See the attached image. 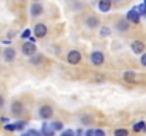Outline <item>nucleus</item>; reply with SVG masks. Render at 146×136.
Returning a JSON list of instances; mask_svg holds the SVG:
<instances>
[{"instance_id":"nucleus-4","label":"nucleus","mask_w":146,"mask_h":136,"mask_svg":"<svg viewBox=\"0 0 146 136\" xmlns=\"http://www.w3.org/2000/svg\"><path fill=\"white\" fill-rule=\"evenodd\" d=\"M36 51H37V48H36V45H34L33 41L24 43V44L21 45V52H23L24 55H34Z\"/></svg>"},{"instance_id":"nucleus-8","label":"nucleus","mask_w":146,"mask_h":136,"mask_svg":"<svg viewBox=\"0 0 146 136\" xmlns=\"http://www.w3.org/2000/svg\"><path fill=\"white\" fill-rule=\"evenodd\" d=\"M43 6L40 4V1H34L33 4H31V7H30V14L33 16V17H37V16H40L41 13H43Z\"/></svg>"},{"instance_id":"nucleus-27","label":"nucleus","mask_w":146,"mask_h":136,"mask_svg":"<svg viewBox=\"0 0 146 136\" xmlns=\"http://www.w3.org/2000/svg\"><path fill=\"white\" fill-rule=\"evenodd\" d=\"M62 135L64 136H68V135H74V131H71V129H70V131H64V132H62Z\"/></svg>"},{"instance_id":"nucleus-31","label":"nucleus","mask_w":146,"mask_h":136,"mask_svg":"<svg viewBox=\"0 0 146 136\" xmlns=\"http://www.w3.org/2000/svg\"><path fill=\"white\" fill-rule=\"evenodd\" d=\"M34 1H40V0H34Z\"/></svg>"},{"instance_id":"nucleus-30","label":"nucleus","mask_w":146,"mask_h":136,"mask_svg":"<svg viewBox=\"0 0 146 136\" xmlns=\"http://www.w3.org/2000/svg\"><path fill=\"white\" fill-rule=\"evenodd\" d=\"M3 105H4V98H3V96L0 95V108H1Z\"/></svg>"},{"instance_id":"nucleus-29","label":"nucleus","mask_w":146,"mask_h":136,"mask_svg":"<svg viewBox=\"0 0 146 136\" xmlns=\"http://www.w3.org/2000/svg\"><path fill=\"white\" fill-rule=\"evenodd\" d=\"M95 135H98V136H105V132H104V131H101V129H98V131H95Z\"/></svg>"},{"instance_id":"nucleus-3","label":"nucleus","mask_w":146,"mask_h":136,"mask_svg":"<svg viewBox=\"0 0 146 136\" xmlns=\"http://www.w3.org/2000/svg\"><path fill=\"white\" fill-rule=\"evenodd\" d=\"M38 115H40V118H43V119H50V118H52V115H54V109H52L50 105H43V106L38 109Z\"/></svg>"},{"instance_id":"nucleus-32","label":"nucleus","mask_w":146,"mask_h":136,"mask_svg":"<svg viewBox=\"0 0 146 136\" xmlns=\"http://www.w3.org/2000/svg\"><path fill=\"white\" fill-rule=\"evenodd\" d=\"M115 1H121V0H115Z\"/></svg>"},{"instance_id":"nucleus-14","label":"nucleus","mask_w":146,"mask_h":136,"mask_svg":"<svg viewBox=\"0 0 146 136\" xmlns=\"http://www.w3.org/2000/svg\"><path fill=\"white\" fill-rule=\"evenodd\" d=\"M123 80L128 81V82H135L136 81V74L133 71H126V72H123Z\"/></svg>"},{"instance_id":"nucleus-12","label":"nucleus","mask_w":146,"mask_h":136,"mask_svg":"<svg viewBox=\"0 0 146 136\" xmlns=\"http://www.w3.org/2000/svg\"><path fill=\"white\" fill-rule=\"evenodd\" d=\"M85 24H87L88 29H95V27L99 26V19H98L97 16H90V17L85 20Z\"/></svg>"},{"instance_id":"nucleus-25","label":"nucleus","mask_w":146,"mask_h":136,"mask_svg":"<svg viewBox=\"0 0 146 136\" xmlns=\"http://www.w3.org/2000/svg\"><path fill=\"white\" fill-rule=\"evenodd\" d=\"M26 135H36V136H38V135H40V132H38V131L31 129V131H27V132H26Z\"/></svg>"},{"instance_id":"nucleus-13","label":"nucleus","mask_w":146,"mask_h":136,"mask_svg":"<svg viewBox=\"0 0 146 136\" xmlns=\"http://www.w3.org/2000/svg\"><path fill=\"white\" fill-rule=\"evenodd\" d=\"M129 20L126 19V20H119L118 23H116V29L119 30V31H126L128 29H129V23H128Z\"/></svg>"},{"instance_id":"nucleus-10","label":"nucleus","mask_w":146,"mask_h":136,"mask_svg":"<svg viewBox=\"0 0 146 136\" xmlns=\"http://www.w3.org/2000/svg\"><path fill=\"white\" fill-rule=\"evenodd\" d=\"M145 43L143 41H139V40H135L132 44H131V48H132V51L135 52V54H142L143 51H145Z\"/></svg>"},{"instance_id":"nucleus-11","label":"nucleus","mask_w":146,"mask_h":136,"mask_svg":"<svg viewBox=\"0 0 146 136\" xmlns=\"http://www.w3.org/2000/svg\"><path fill=\"white\" fill-rule=\"evenodd\" d=\"M111 6H112V0H99L98 3V9L102 13H108L111 10Z\"/></svg>"},{"instance_id":"nucleus-28","label":"nucleus","mask_w":146,"mask_h":136,"mask_svg":"<svg viewBox=\"0 0 146 136\" xmlns=\"http://www.w3.org/2000/svg\"><path fill=\"white\" fill-rule=\"evenodd\" d=\"M85 135H87V136L95 135V131H94V129H90V131H87V132H85Z\"/></svg>"},{"instance_id":"nucleus-26","label":"nucleus","mask_w":146,"mask_h":136,"mask_svg":"<svg viewBox=\"0 0 146 136\" xmlns=\"http://www.w3.org/2000/svg\"><path fill=\"white\" fill-rule=\"evenodd\" d=\"M141 64H142L143 67H146V52L142 54V57H141Z\"/></svg>"},{"instance_id":"nucleus-19","label":"nucleus","mask_w":146,"mask_h":136,"mask_svg":"<svg viewBox=\"0 0 146 136\" xmlns=\"http://www.w3.org/2000/svg\"><path fill=\"white\" fill-rule=\"evenodd\" d=\"M4 129L9 132H13V131H17V126H16V123H7V125H4Z\"/></svg>"},{"instance_id":"nucleus-16","label":"nucleus","mask_w":146,"mask_h":136,"mask_svg":"<svg viewBox=\"0 0 146 136\" xmlns=\"http://www.w3.org/2000/svg\"><path fill=\"white\" fill-rule=\"evenodd\" d=\"M133 131H135V132H139V131H146V123L143 122V121L136 122V123L133 125Z\"/></svg>"},{"instance_id":"nucleus-22","label":"nucleus","mask_w":146,"mask_h":136,"mask_svg":"<svg viewBox=\"0 0 146 136\" xmlns=\"http://www.w3.org/2000/svg\"><path fill=\"white\" fill-rule=\"evenodd\" d=\"M27 125V122H24V121H20V122H16V126H17V129H23L24 126Z\"/></svg>"},{"instance_id":"nucleus-20","label":"nucleus","mask_w":146,"mask_h":136,"mask_svg":"<svg viewBox=\"0 0 146 136\" xmlns=\"http://www.w3.org/2000/svg\"><path fill=\"white\" fill-rule=\"evenodd\" d=\"M136 9H138V11L141 13V16H146V4L145 3H143V4H139Z\"/></svg>"},{"instance_id":"nucleus-6","label":"nucleus","mask_w":146,"mask_h":136,"mask_svg":"<svg viewBox=\"0 0 146 136\" xmlns=\"http://www.w3.org/2000/svg\"><path fill=\"white\" fill-rule=\"evenodd\" d=\"M14 58H16V50L13 47L4 48V51H3V60L6 62H11V61H14Z\"/></svg>"},{"instance_id":"nucleus-5","label":"nucleus","mask_w":146,"mask_h":136,"mask_svg":"<svg viewBox=\"0 0 146 136\" xmlns=\"http://www.w3.org/2000/svg\"><path fill=\"white\" fill-rule=\"evenodd\" d=\"M46 34H47V26L46 24L38 23V24L34 26V36L37 38H43V37H46Z\"/></svg>"},{"instance_id":"nucleus-21","label":"nucleus","mask_w":146,"mask_h":136,"mask_svg":"<svg viewBox=\"0 0 146 136\" xmlns=\"http://www.w3.org/2000/svg\"><path fill=\"white\" fill-rule=\"evenodd\" d=\"M30 33H31V31H30L29 29H26V30L21 33V38H29V37H30Z\"/></svg>"},{"instance_id":"nucleus-7","label":"nucleus","mask_w":146,"mask_h":136,"mask_svg":"<svg viewBox=\"0 0 146 136\" xmlns=\"http://www.w3.org/2000/svg\"><path fill=\"white\" fill-rule=\"evenodd\" d=\"M104 61H105L104 52H101V51H94V52L91 54V62H92L94 65H101Z\"/></svg>"},{"instance_id":"nucleus-18","label":"nucleus","mask_w":146,"mask_h":136,"mask_svg":"<svg viewBox=\"0 0 146 136\" xmlns=\"http://www.w3.org/2000/svg\"><path fill=\"white\" fill-rule=\"evenodd\" d=\"M51 126L54 128V131H61V129L64 128V123L57 121V122H52V123H51Z\"/></svg>"},{"instance_id":"nucleus-17","label":"nucleus","mask_w":146,"mask_h":136,"mask_svg":"<svg viewBox=\"0 0 146 136\" xmlns=\"http://www.w3.org/2000/svg\"><path fill=\"white\" fill-rule=\"evenodd\" d=\"M111 34V29L109 27H102L101 30H99V36L101 37H108Z\"/></svg>"},{"instance_id":"nucleus-1","label":"nucleus","mask_w":146,"mask_h":136,"mask_svg":"<svg viewBox=\"0 0 146 136\" xmlns=\"http://www.w3.org/2000/svg\"><path fill=\"white\" fill-rule=\"evenodd\" d=\"M81 58H82V55H81V52L77 51V50L70 51L68 55H67V60H68V62H70L71 65H77V64H80Z\"/></svg>"},{"instance_id":"nucleus-23","label":"nucleus","mask_w":146,"mask_h":136,"mask_svg":"<svg viewBox=\"0 0 146 136\" xmlns=\"http://www.w3.org/2000/svg\"><path fill=\"white\" fill-rule=\"evenodd\" d=\"M113 133L115 135H128V131L126 129H116Z\"/></svg>"},{"instance_id":"nucleus-15","label":"nucleus","mask_w":146,"mask_h":136,"mask_svg":"<svg viewBox=\"0 0 146 136\" xmlns=\"http://www.w3.org/2000/svg\"><path fill=\"white\" fill-rule=\"evenodd\" d=\"M54 132H55V131H54V128H52L51 125H48V123H43V129H41V133H43V135L51 136Z\"/></svg>"},{"instance_id":"nucleus-2","label":"nucleus","mask_w":146,"mask_h":136,"mask_svg":"<svg viewBox=\"0 0 146 136\" xmlns=\"http://www.w3.org/2000/svg\"><path fill=\"white\" fill-rule=\"evenodd\" d=\"M126 19H128L131 23H133V24H139V21H141V13L138 11L136 7H133V9H131V10L128 11Z\"/></svg>"},{"instance_id":"nucleus-9","label":"nucleus","mask_w":146,"mask_h":136,"mask_svg":"<svg viewBox=\"0 0 146 136\" xmlns=\"http://www.w3.org/2000/svg\"><path fill=\"white\" fill-rule=\"evenodd\" d=\"M23 111H24V106H23V103H21L20 101H14V102L11 103V113H13V115L20 116V115L23 113Z\"/></svg>"},{"instance_id":"nucleus-24","label":"nucleus","mask_w":146,"mask_h":136,"mask_svg":"<svg viewBox=\"0 0 146 136\" xmlns=\"http://www.w3.org/2000/svg\"><path fill=\"white\" fill-rule=\"evenodd\" d=\"M40 61H41V54H37V58H31V62L33 64H37Z\"/></svg>"}]
</instances>
